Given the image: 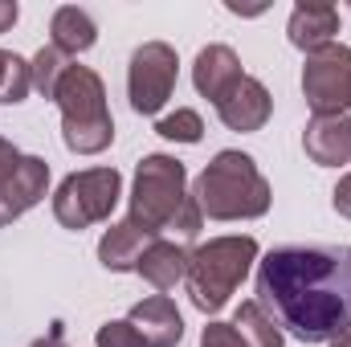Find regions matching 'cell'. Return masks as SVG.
<instances>
[{
	"mask_svg": "<svg viewBox=\"0 0 351 347\" xmlns=\"http://www.w3.org/2000/svg\"><path fill=\"white\" fill-rule=\"evenodd\" d=\"M302 94L315 115H343L351 106V49L331 41L306 53L302 66Z\"/></svg>",
	"mask_w": 351,
	"mask_h": 347,
	"instance_id": "obj_7",
	"label": "cell"
},
{
	"mask_svg": "<svg viewBox=\"0 0 351 347\" xmlns=\"http://www.w3.org/2000/svg\"><path fill=\"white\" fill-rule=\"evenodd\" d=\"M119 196H123V176L114 168H86V172H74L58 184L53 217H58V225L82 233L114 213Z\"/></svg>",
	"mask_w": 351,
	"mask_h": 347,
	"instance_id": "obj_6",
	"label": "cell"
},
{
	"mask_svg": "<svg viewBox=\"0 0 351 347\" xmlns=\"http://www.w3.org/2000/svg\"><path fill=\"white\" fill-rule=\"evenodd\" d=\"M233 331H237L250 347H282L286 344L282 327L265 315V307L258 302V298H250V302L237 307V315H233Z\"/></svg>",
	"mask_w": 351,
	"mask_h": 347,
	"instance_id": "obj_18",
	"label": "cell"
},
{
	"mask_svg": "<svg viewBox=\"0 0 351 347\" xmlns=\"http://www.w3.org/2000/svg\"><path fill=\"white\" fill-rule=\"evenodd\" d=\"M258 302L302 344H331L351 331V250L282 246L258 261Z\"/></svg>",
	"mask_w": 351,
	"mask_h": 347,
	"instance_id": "obj_1",
	"label": "cell"
},
{
	"mask_svg": "<svg viewBox=\"0 0 351 347\" xmlns=\"http://www.w3.org/2000/svg\"><path fill=\"white\" fill-rule=\"evenodd\" d=\"M302 147L319 168L351 164V115H315L302 131Z\"/></svg>",
	"mask_w": 351,
	"mask_h": 347,
	"instance_id": "obj_11",
	"label": "cell"
},
{
	"mask_svg": "<svg viewBox=\"0 0 351 347\" xmlns=\"http://www.w3.org/2000/svg\"><path fill=\"white\" fill-rule=\"evenodd\" d=\"M53 102L62 106V139H66L70 152L98 156V152L110 147L114 119L106 110V86L90 66H70Z\"/></svg>",
	"mask_w": 351,
	"mask_h": 347,
	"instance_id": "obj_5",
	"label": "cell"
},
{
	"mask_svg": "<svg viewBox=\"0 0 351 347\" xmlns=\"http://www.w3.org/2000/svg\"><path fill=\"white\" fill-rule=\"evenodd\" d=\"M156 135H164V139H172V143H200V135H204V123H200V115L196 110H176L168 119H160L156 123Z\"/></svg>",
	"mask_w": 351,
	"mask_h": 347,
	"instance_id": "obj_21",
	"label": "cell"
},
{
	"mask_svg": "<svg viewBox=\"0 0 351 347\" xmlns=\"http://www.w3.org/2000/svg\"><path fill=\"white\" fill-rule=\"evenodd\" d=\"M241 78H245V74H241V58H237L229 45H208V49H200L196 62H192V82H196V90H200L208 102H221Z\"/></svg>",
	"mask_w": 351,
	"mask_h": 347,
	"instance_id": "obj_15",
	"label": "cell"
},
{
	"mask_svg": "<svg viewBox=\"0 0 351 347\" xmlns=\"http://www.w3.org/2000/svg\"><path fill=\"white\" fill-rule=\"evenodd\" d=\"M98 347H147L143 344V335L127 323V319H114V323H102L98 327Z\"/></svg>",
	"mask_w": 351,
	"mask_h": 347,
	"instance_id": "obj_22",
	"label": "cell"
},
{
	"mask_svg": "<svg viewBox=\"0 0 351 347\" xmlns=\"http://www.w3.org/2000/svg\"><path fill=\"white\" fill-rule=\"evenodd\" d=\"M16 16H21V8H16L12 0H0V33H8V29L16 25Z\"/></svg>",
	"mask_w": 351,
	"mask_h": 347,
	"instance_id": "obj_27",
	"label": "cell"
},
{
	"mask_svg": "<svg viewBox=\"0 0 351 347\" xmlns=\"http://www.w3.org/2000/svg\"><path fill=\"white\" fill-rule=\"evenodd\" d=\"M286 33H290L294 49L315 53V49H323V45L335 41V33H339V8L327 4V0H302V4H294Z\"/></svg>",
	"mask_w": 351,
	"mask_h": 347,
	"instance_id": "obj_13",
	"label": "cell"
},
{
	"mask_svg": "<svg viewBox=\"0 0 351 347\" xmlns=\"http://www.w3.org/2000/svg\"><path fill=\"white\" fill-rule=\"evenodd\" d=\"M269 110H274V98H269V90L258 82V78H241L237 86L229 90L221 102H217V115H221V123L229 127V131H241V135H250V131H262L265 119H269Z\"/></svg>",
	"mask_w": 351,
	"mask_h": 347,
	"instance_id": "obj_10",
	"label": "cell"
},
{
	"mask_svg": "<svg viewBox=\"0 0 351 347\" xmlns=\"http://www.w3.org/2000/svg\"><path fill=\"white\" fill-rule=\"evenodd\" d=\"M127 323L143 335L147 347H176L184 339V319H180V311L168 294H152V298L135 302Z\"/></svg>",
	"mask_w": 351,
	"mask_h": 347,
	"instance_id": "obj_14",
	"label": "cell"
},
{
	"mask_svg": "<svg viewBox=\"0 0 351 347\" xmlns=\"http://www.w3.org/2000/svg\"><path fill=\"white\" fill-rule=\"evenodd\" d=\"M254 261H258L254 237H213V241L196 246L188 254V274H184L192 307L204 315H217L229 302V294L245 282Z\"/></svg>",
	"mask_w": 351,
	"mask_h": 347,
	"instance_id": "obj_4",
	"label": "cell"
},
{
	"mask_svg": "<svg viewBox=\"0 0 351 347\" xmlns=\"http://www.w3.org/2000/svg\"><path fill=\"white\" fill-rule=\"evenodd\" d=\"M327 347H351V331H348V335H339V339H331Z\"/></svg>",
	"mask_w": 351,
	"mask_h": 347,
	"instance_id": "obj_28",
	"label": "cell"
},
{
	"mask_svg": "<svg viewBox=\"0 0 351 347\" xmlns=\"http://www.w3.org/2000/svg\"><path fill=\"white\" fill-rule=\"evenodd\" d=\"M348 115H351V106H348Z\"/></svg>",
	"mask_w": 351,
	"mask_h": 347,
	"instance_id": "obj_29",
	"label": "cell"
},
{
	"mask_svg": "<svg viewBox=\"0 0 351 347\" xmlns=\"http://www.w3.org/2000/svg\"><path fill=\"white\" fill-rule=\"evenodd\" d=\"M192 200L200 208V217L208 221H254L269 213V180L258 172L254 156L245 152H217L213 164L200 172Z\"/></svg>",
	"mask_w": 351,
	"mask_h": 347,
	"instance_id": "obj_3",
	"label": "cell"
},
{
	"mask_svg": "<svg viewBox=\"0 0 351 347\" xmlns=\"http://www.w3.org/2000/svg\"><path fill=\"white\" fill-rule=\"evenodd\" d=\"M127 217L156 229V233H176L180 241L200 237V225H204V217L188 192V172L172 156H143L139 160Z\"/></svg>",
	"mask_w": 351,
	"mask_h": 347,
	"instance_id": "obj_2",
	"label": "cell"
},
{
	"mask_svg": "<svg viewBox=\"0 0 351 347\" xmlns=\"http://www.w3.org/2000/svg\"><path fill=\"white\" fill-rule=\"evenodd\" d=\"M176 49L164 41H147L131 53V70H127V94H131V106L139 115H156L176 90Z\"/></svg>",
	"mask_w": 351,
	"mask_h": 347,
	"instance_id": "obj_8",
	"label": "cell"
},
{
	"mask_svg": "<svg viewBox=\"0 0 351 347\" xmlns=\"http://www.w3.org/2000/svg\"><path fill=\"white\" fill-rule=\"evenodd\" d=\"M188 254L192 250H184V241H156L143 258H139V265H135V274L143 278V282H152L160 294H168V290H176L180 282H184V274H188Z\"/></svg>",
	"mask_w": 351,
	"mask_h": 347,
	"instance_id": "obj_16",
	"label": "cell"
},
{
	"mask_svg": "<svg viewBox=\"0 0 351 347\" xmlns=\"http://www.w3.org/2000/svg\"><path fill=\"white\" fill-rule=\"evenodd\" d=\"M29 347H66V327H62V323H53V327H49V335H41L37 344H29Z\"/></svg>",
	"mask_w": 351,
	"mask_h": 347,
	"instance_id": "obj_26",
	"label": "cell"
},
{
	"mask_svg": "<svg viewBox=\"0 0 351 347\" xmlns=\"http://www.w3.org/2000/svg\"><path fill=\"white\" fill-rule=\"evenodd\" d=\"M29 70H33V90H37L41 98H58V86H62V78H66V70H70V58H66L62 49H53V45H41V49L33 53Z\"/></svg>",
	"mask_w": 351,
	"mask_h": 347,
	"instance_id": "obj_19",
	"label": "cell"
},
{
	"mask_svg": "<svg viewBox=\"0 0 351 347\" xmlns=\"http://www.w3.org/2000/svg\"><path fill=\"white\" fill-rule=\"evenodd\" d=\"M49 188V164L41 156H21L16 168L0 180V229L29 213Z\"/></svg>",
	"mask_w": 351,
	"mask_h": 347,
	"instance_id": "obj_9",
	"label": "cell"
},
{
	"mask_svg": "<svg viewBox=\"0 0 351 347\" xmlns=\"http://www.w3.org/2000/svg\"><path fill=\"white\" fill-rule=\"evenodd\" d=\"M16 160H21V152H16L8 139H0V180H4V176L16 168Z\"/></svg>",
	"mask_w": 351,
	"mask_h": 347,
	"instance_id": "obj_25",
	"label": "cell"
},
{
	"mask_svg": "<svg viewBox=\"0 0 351 347\" xmlns=\"http://www.w3.org/2000/svg\"><path fill=\"white\" fill-rule=\"evenodd\" d=\"M200 347H250V344L233 331V323H208L204 335H200Z\"/></svg>",
	"mask_w": 351,
	"mask_h": 347,
	"instance_id": "obj_23",
	"label": "cell"
},
{
	"mask_svg": "<svg viewBox=\"0 0 351 347\" xmlns=\"http://www.w3.org/2000/svg\"><path fill=\"white\" fill-rule=\"evenodd\" d=\"M331 204H335V213H339V217H348V221H351V172L343 176L339 184H335V192H331Z\"/></svg>",
	"mask_w": 351,
	"mask_h": 347,
	"instance_id": "obj_24",
	"label": "cell"
},
{
	"mask_svg": "<svg viewBox=\"0 0 351 347\" xmlns=\"http://www.w3.org/2000/svg\"><path fill=\"white\" fill-rule=\"evenodd\" d=\"M33 90V70H29V62L25 58H16V53H8V49H0V102L8 106H16V102H25V94Z\"/></svg>",
	"mask_w": 351,
	"mask_h": 347,
	"instance_id": "obj_20",
	"label": "cell"
},
{
	"mask_svg": "<svg viewBox=\"0 0 351 347\" xmlns=\"http://www.w3.org/2000/svg\"><path fill=\"white\" fill-rule=\"evenodd\" d=\"M160 241V233L156 229H147V225H139V221H119V225H110L106 233H102V241H98V261L106 265V270H114V274H123V270H135L139 258L152 250Z\"/></svg>",
	"mask_w": 351,
	"mask_h": 347,
	"instance_id": "obj_12",
	"label": "cell"
},
{
	"mask_svg": "<svg viewBox=\"0 0 351 347\" xmlns=\"http://www.w3.org/2000/svg\"><path fill=\"white\" fill-rule=\"evenodd\" d=\"M49 37H53V49H62L66 58H78V53H86L90 45L98 41V29H94L90 12L74 8V4H66V8L53 12V21H49Z\"/></svg>",
	"mask_w": 351,
	"mask_h": 347,
	"instance_id": "obj_17",
	"label": "cell"
}]
</instances>
